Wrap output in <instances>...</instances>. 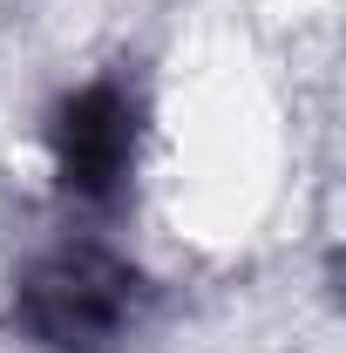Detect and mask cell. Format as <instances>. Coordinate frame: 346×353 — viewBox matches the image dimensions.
<instances>
[{
	"mask_svg": "<svg viewBox=\"0 0 346 353\" xmlns=\"http://www.w3.org/2000/svg\"><path fill=\"white\" fill-rule=\"evenodd\" d=\"M150 306V285L130 259L102 245H61L21 272L14 326L41 353H116Z\"/></svg>",
	"mask_w": 346,
	"mask_h": 353,
	"instance_id": "1",
	"label": "cell"
},
{
	"mask_svg": "<svg viewBox=\"0 0 346 353\" xmlns=\"http://www.w3.org/2000/svg\"><path fill=\"white\" fill-rule=\"evenodd\" d=\"M54 170H61V190L82 197V204H109L123 183H130L136 163V102L116 82H88L75 88L61 109H54Z\"/></svg>",
	"mask_w": 346,
	"mask_h": 353,
	"instance_id": "2",
	"label": "cell"
}]
</instances>
